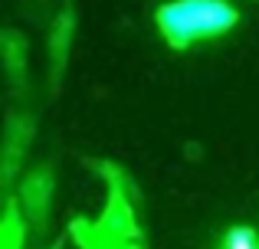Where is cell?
<instances>
[{
    "mask_svg": "<svg viewBox=\"0 0 259 249\" xmlns=\"http://www.w3.org/2000/svg\"><path fill=\"white\" fill-rule=\"evenodd\" d=\"M23 239H26V217L20 213L17 197H10L4 207V223H0V249H20Z\"/></svg>",
    "mask_w": 259,
    "mask_h": 249,
    "instance_id": "cell-7",
    "label": "cell"
},
{
    "mask_svg": "<svg viewBox=\"0 0 259 249\" xmlns=\"http://www.w3.org/2000/svg\"><path fill=\"white\" fill-rule=\"evenodd\" d=\"M0 49H4V69H7V76L13 79L17 89H23V79H26V39L20 36L17 30H4Z\"/></svg>",
    "mask_w": 259,
    "mask_h": 249,
    "instance_id": "cell-6",
    "label": "cell"
},
{
    "mask_svg": "<svg viewBox=\"0 0 259 249\" xmlns=\"http://www.w3.org/2000/svg\"><path fill=\"white\" fill-rule=\"evenodd\" d=\"M53 184H56V177H53L50 164L33 167L23 177L17 204H20V210H23V217L30 220V223H36V226L46 223V213H50V204H53Z\"/></svg>",
    "mask_w": 259,
    "mask_h": 249,
    "instance_id": "cell-3",
    "label": "cell"
},
{
    "mask_svg": "<svg viewBox=\"0 0 259 249\" xmlns=\"http://www.w3.org/2000/svg\"><path fill=\"white\" fill-rule=\"evenodd\" d=\"M220 249H259V233L253 226H230L220 239Z\"/></svg>",
    "mask_w": 259,
    "mask_h": 249,
    "instance_id": "cell-8",
    "label": "cell"
},
{
    "mask_svg": "<svg viewBox=\"0 0 259 249\" xmlns=\"http://www.w3.org/2000/svg\"><path fill=\"white\" fill-rule=\"evenodd\" d=\"M72 36H76V10H72V4H63L59 13L53 17V26H50V85L53 89L59 85V79L66 72Z\"/></svg>",
    "mask_w": 259,
    "mask_h": 249,
    "instance_id": "cell-4",
    "label": "cell"
},
{
    "mask_svg": "<svg viewBox=\"0 0 259 249\" xmlns=\"http://www.w3.org/2000/svg\"><path fill=\"white\" fill-rule=\"evenodd\" d=\"M30 138H33V118L20 115V112L7 118V134H4V184L13 180L20 158H23L26 147H30Z\"/></svg>",
    "mask_w": 259,
    "mask_h": 249,
    "instance_id": "cell-5",
    "label": "cell"
},
{
    "mask_svg": "<svg viewBox=\"0 0 259 249\" xmlns=\"http://www.w3.org/2000/svg\"><path fill=\"white\" fill-rule=\"evenodd\" d=\"M53 249H63V243H56V246H53Z\"/></svg>",
    "mask_w": 259,
    "mask_h": 249,
    "instance_id": "cell-9",
    "label": "cell"
},
{
    "mask_svg": "<svg viewBox=\"0 0 259 249\" xmlns=\"http://www.w3.org/2000/svg\"><path fill=\"white\" fill-rule=\"evenodd\" d=\"M92 171L105 177V210L95 220L76 217L69 223V239L79 249H145V230L135 210V180L115 161L85 158Z\"/></svg>",
    "mask_w": 259,
    "mask_h": 249,
    "instance_id": "cell-1",
    "label": "cell"
},
{
    "mask_svg": "<svg viewBox=\"0 0 259 249\" xmlns=\"http://www.w3.org/2000/svg\"><path fill=\"white\" fill-rule=\"evenodd\" d=\"M154 23L171 49H187L200 39L233 30L240 23V10L230 0H167L154 10Z\"/></svg>",
    "mask_w": 259,
    "mask_h": 249,
    "instance_id": "cell-2",
    "label": "cell"
}]
</instances>
